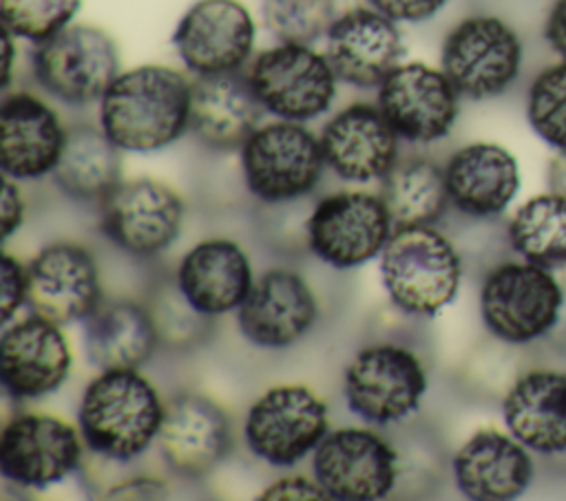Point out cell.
Wrapping results in <instances>:
<instances>
[{
  "mask_svg": "<svg viewBox=\"0 0 566 501\" xmlns=\"http://www.w3.org/2000/svg\"><path fill=\"white\" fill-rule=\"evenodd\" d=\"M192 82L177 68L122 71L99 99V128L122 152H157L190 130Z\"/></svg>",
  "mask_w": 566,
  "mask_h": 501,
  "instance_id": "6da1fadb",
  "label": "cell"
},
{
  "mask_svg": "<svg viewBox=\"0 0 566 501\" xmlns=\"http://www.w3.org/2000/svg\"><path fill=\"white\" fill-rule=\"evenodd\" d=\"M164 413L166 404L139 369H108L84 388L77 428L93 455L128 463L159 437Z\"/></svg>",
  "mask_w": 566,
  "mask_h": 501,
  "instance_id": "7a4b0ae2",
  "label": "cell"
},
{
  "mask_svg": "<svg viewBox=\"0 0 566 501\" xmlns=\"http://www.w3.org/2000/svg\"><path fill=\"white\" fill-rule=\"evenodd\" d=\"M380 278L402 313L433 318L460 291L462 258L433 225L394 227L380 254Z\"/></svg>",
  "mask_w": 566,
  "mask_h": 501,
  "instance_id": "3957f363",
  "label": "cell"
},
{
  "mask_svg": "<svg viewBox=\"0 0 566 501\" xmlns=\"http://www.w3.org/2000/svg\"><path fill=\"white\" fill-rule=\"evenodd\" d=\"M564 289L553 269L528 260L495 265L480 287V316L491 335L528 344L548 335L562 316Z\"/></svg>",
  "mask_w": 566,
  "mask_h": 501,
  "instance_id": "277c9868",
  "label": "cell"
},
{
  "mask_svg": "<svg viewBox=\"0 0 566 501\" xmlns=\"http://www.w3.org/2000/svg\"><path fill=\"white\" fill-rule=\"evenodd\" d=\"M524 42L500 15L473 13L449 29L440 49V68L467 99L504 95L520 77Z\"/></svg>",
  "mask_w": 566,
  "mask_h": 501,
  "instance_id": "5b68a950",
  "label": "cell"
},
{
  "mask_svg": "<svg viewBox=\"0 0 566 501\" xmlns=\"http://www.w3.org/2000/svg\"><path fill=\"white\" fill-rule=\"evenodd\" d=\"M239 152L243 183L263 203H285L310 194L327 168L321 139L301 121L261 124Z\"/></svg>",
  "mask_w": 566,
  "mask_h": 501,
  "instance_id": "8992f818",
  "label": "cell"
},
{
  "mask_svg": "<svg viewBox=\"0 0 566 501\" xmlns=\"http://www.w3.org/2000/svg\"><path fill=\"white\" fill-rule=\"evenodd\" d=\"M38 86L66 106L99 104L119 71L115 40L95 24H69L31 55Z\"/></svg>",
  "mask_w": 566,
  "mask_h": 501,
  "instance_id": "52a82bcc",
  "label": "cell"
},
{
  "mask_svg": "<svg viewBox=\"0 0 566 501\" xmlns=\"http://www.w3.org/2000/svg\"><path fill=\"white\" fill-rule=\"evenodd\" d=\"M420 358L394 342L367 344L347 364L343 393L347 408L367 424L387 426L409 417L427 393Z\"/></svg>",
  "mask_w": 566,
  "mask_h": 501,
  "instance_id": "ba28073f",
  "label": "cell"
},
{
  "mask_svg": "<svg viewBox=\"0 0 566 501\" xmlns=\"http://www.w3.org/2000/svg\"><path fill=\"white\" fill-rule=\"evenodd\" d=\"M248 79L265 113L287 121H312L336 99L338 77L329 60L310 44L279 42L261 51L248 68Z\"/></svg>",
  "mask_w": 566,
  "mask_h": 501,
  "instance_id": "9c48e42d",
  "label": "cell"
},
{
  "mask_svg": "<svg viewBox=\"0 0 566 501\" xmlns=\"http://www.w3.org/2000/svg\"><path fill=\"white\" fill-rule=\"evenodd\" d=\"M327 433V404L303 384L268 388L252 402L243 422L250 452L276 468H290L305 459Z\"/></svg>",
  "mask_w": 566,
  "mask_h": 501,
  "instance_id": "30bf717a",
  "label": "cell"
},
{
  "mask_svg": "<svg viewBox=\"0 0 566 501\" xmlns=\"http://www.w3.org/2000/svg\"><path fill=\"white\" fill-rule=\"evenodd\" d=\"M305 230L307 245L321 263L352 269L382 254L394 221L380 194L345 190L321 199Z\"/></svg>",
  "mask_w": 566,
  "mask_h": 501,
  "instance_id": "8fae6325",
  "label": "cell"
},
{
  "mask_svg": "<svg viewBox=\"0 0 566 501\" xmlns=\"http://www.w3.org/2000/svg\"><path fill=\"white\" fill-rule=\"evenodd\" d=\"M99 207L102 234L137 258L166 252L179 238L186 212L175 188L148 177L122 181Z\"/></svg>",
  "mask_w": 566,
  "mask_h": 501,
  "instance_id": "7c38bea8",
  "label": "cell"
},
{
  "mask_svg": "<svg viewBox=\"0 0 566 501\" xmlns=\"http://www.w3.org/2000/svg\"><path fill=\"white\" fill-rule=\"evenodd\" d=\"M314 479L327 499L378 501L398 479V452L369 428L345 426L329 430L312 452Z\"/></svg>",
  "mask_w": 566,
  "mask_h": 501,
  "instance_id": "4fadbf2b",
  "label": "cell"
},
{
  "mask_svg": "<svg viewBox=\"0 0 566 501\" xmlns=\"http://www.w3.org/2000/svg\"><path fill=\"white\" fill-rule=\"evenodd\" d=\"M460 97L442 68L407 62L398 64L378 86L376 104L398 139L436 143L453 130Z\"/></svg>",
  "mask_w": 566,
  "mask_h": 501,
  "instance_id": "5bb4252c",
  "label": "cell"
},
{
  "mask_svg": "<svg viewBox=\"0 0 566 501\" xmlns=\"http://www.w3.org/2000/svg\"><path fill=\"white\" fill-rule=\"evenodd\" d=\"M80 428L44 413L11 417L0 437V472L7 481L44 490L71 477L82 461Z\"/></svg>",
  "mask_w": 566,
  "mask_h": 501,
  "instance_id": "9a60e30c",
  "label": "cell"
},
{
  "mask_svg": "<svg viewBox=\"0 0 566 501\" xmlns=\"http://www.w3.org/2000/svg\"><path fill=\"white\" fill-rule=\"evenodd\" d=\"M256 26L239 0H197L179 18L172 44L195 75L241 71L254 49Z\"/></svg>",
  "mask_w": 566,
  "mask_h": 501,
  "instance_id": "2e32d148",
  "label": "cell"
},
{
  "mask_svg": "<svg viewBox=\"0 0 566 501\" xmlns=\"http://www.w3.org/2000/svg\"><path fill=\"white\" fill-rule=\"evenodd\" d=\"M27 278L29 309L57 324L88 318L104 300L95 256L75 241L44 245L29 260Z\"/></svg>",
  "mask_w": 566,
  "mask_h": 501,
  "instance_id": "e0dca14e",
  "label": "cell"
},
{
  "mask_svg": "<svg viewBox=\"0 0 566 501\" xmlns=\"http://www.w3.org/2000/svg\"><path fill=\"white\" fill-rule=\"evenodd\" d=\"M62 324L31 313L4 324L0 338V380L15 402H33L55 393L71 375L73 353Z\"/></svg>",
  "mask_w": 566,
  "mask_h": 501,
  "instance_id": "ac0fdd59",
  "label": "cell"
},
{
  "mask_svg": "<svg viewBox=\"0 0 566 501\" xmlns=\"http://www.w3.org/2000/svg\"><path fill=\"white\" fill-rule=\"evenodd\" d=\"M318 320V302L305 278L274 267L254 278L237 309L243 338L268 351H281L303 340Z\"/></svg>",
  "mask_w": 566,
  "mask_h": 501,
  "instance_id": "d6986e66",
  "label": "cell"
},
{
  "mask_svg": "<svg viewBox=\"0 0 566 501\" xmlns=\"http://www.w3.org/2000/svg\"><path fill=\"white\" fill-rule=\"evenodd\" d=\"M157 439L161 457L175 475L203 479L230 455L232 424L214 399L184 391L166 404Z\"/></svg>",
  "mask_w": 566,
  "mask_h": 501,
  "instance_id": "ffe728a7",
  "label": "cell"
},
{
  "mask_svg": "<svg viewBox=\"0 0 566 501\" xmlns=\"http://www.w3.org/2000/svg\"><path fill=\"white\" fill-rule=\"evenodd\" d=\"M325 42V57L338 82L354 88H378L405 53L398 22L374 7H352L338 13Z\"/></svg>",
  "mask_w": 566,
  "mask_h": 501,
  "instance_id": "44dd1931",
  "label": "cell"
},
{
  "mask_svg": "<svg viewBox=\"0 0 566 501\" xmlns=\"http://www.w3.org/2000/svg\"><path fill=\"white\" fill-rule=\"evenodd\" d=\"M318 139L325 166L343 181H382L398 161V135L378 104L356 102L340 108Z\"/></svg>",
  "mask_w": 566,
  "mask_h": 501,
  "instance_id": "7402d4cb",
  "label": "cell"
},
{
  "mask_svg": "<svg viewBox=\"0 0 566 501\" xmlns=\"http://www.w3.org/2000/svg\"><path fill=\"white\" fill-rule=\"evenodd\" d=\"M66 130L53 106L29 90L4 93L0 104V168L7 179L53 174Z\"/></svg>",
  "mask_w": 566,
  "mask_h": 501,
  "instance_id": "603a6c76",
  "label": "cell"
},
{
  "mask_svg": "<svg viewBox=\"0 0 566 501\" xmlns=\"http://www.w3.org/2000/svg\"><path fill=\"white\" fill-rule=\"evenodd\" d=\"M453 481L473 501H511L522 497L535 475L531 450L509 430L482 428L453 455Z\"/></svg>",
  "mask_w": 566,
  "mask_h": 501,
  "instance_id": "cb8c5ba5",
  "label": "cell"
},
{
  "mask_svg": "<svg viewBox=\"0 0 566 501\" xmlns=\"http://www.w3.org/2000/svg\"><path fill=\"white\" fill-rule=\"evenodd\" d=\"M252 283L250 256L230 238L199 241L184 254L175 274L181 296L206 318L239 309Z\"/></svg>",
  "mask_w": 566,
  "mask_h": 501,
  "instance_id": "d4e9b609",
  "label": "cell"
},
{
  "mask_svg": "<svg viewBox=\"0 0 566 501\" xmlns=\"http://www.w3.org/2000/svg\"><path fill=\"white\" fill-rule=\"evenodd\" d=\"M444 179L451 205L473 218L502 214L522 183L515 154L493 141L458 148L444 163Z\"/></svg>",
  "mask_w": 566,
  "mask_h": 501,
  "instance_id": "484cf974",
  "label": "cell"
},
{
  "mask_svg": "<svg viewBox=\"0 0 566 501\" xmlns=\"http://www.w3.org/2000/svg\"><path fill=\"white\" fill-rule=\"evenodd\" d=\"M502 419L528 450L566 452V373L531 369L517 375L502 399Z\"/></svg>",
  "mask_w": 566,
  "mask_h": 501,
  "instance_id": "4316f807",
  "label": "cell"
},
{
  "mask_svg": "<svg viewBox=\"0 0 566 501\" xmlns=\"http://www.w3.org/2000/svg\"><path fill=\"white\" fill-rule=\"evenodd\" d=\"M263 106L241 71L197 75L190 132L210 150H237L261 126Z\"/></svg>",
  "mask_w": 566,
  "mask_h": 501,
  "instance_id": "83f0119b",
  "label": "cell"
},
{
  "mask_svg": "<svg viewBox=\"0 0 566 501\" xmlns=\"http://www.w3.org/2000/svg\"><path fill=\"white\" fill-rule=\"evenodd\" d=\"M84 322L86 360L99 369H139L161 344L150 309L130 298H104Z\"/></svg>",
  "mask_w": 566,
  "mask_h": 501,
  "instance_id": "f1b7e54d",
  "label": "cell"
},
{
  "mask_svg": "<svg viewBox=\"0 0 566 501\" xmlns=\"http://www.w3.org/2000/svg\"><path fill=\"white\" fill-rule=\"evenodd\" d=\"M119 152L99 126L75 124L66 130L53 181L75 201L102 203L122 183Z\"/></svg>",
  "mask_w": 566,
  "mask_h": 501,
  "instance_id": "f546056e",
  "label": "cell"
},
{
  "mask_svg": "<svg viewBox=\"0 0 566 501\" xmlns=\"http://www.w3.org/2000/svg\"><path fill=\"white\" fill-rule=\"evenodd\" d=\"M380 196L394 227L436 225L451 205L444 168L424 157L398 159L382 179Z\"/></svg>",
  "mask_w": 566,
  "mask_h": 501,
  "instance_id": "4dcf8cb0",
  "label": "cell"
},
{
  "mask_svg": "<svg viewBox=\"0 0 566 501\" xmlns=\"http://www.w3.org/2000/svg\"><path fill=\"white\" fill-rule=\"evenodd\" d=\"M506 236L522 260L546 269L566 267V199L557 192L531 196L511 216Z\"/></svg>",
  "mask_w": 566,
  "mask_h": 501,
  "instance_id": "1f68e13d",
  "label": "cell"
},
{
  "mask_svg": "<svg viewBox=\"0 0 566 501\" xmlns=\"http://www.w3.org/2000/svg\"><path fill=\"white\" fill-rule=\"evenodd\" d=\"M526 119L555 150H566V60L544 66L526 90Z\"/></svg>",
  "mask_w": 566,
  "mask_h": 501,
  "instance_id": "d6a6232c",
  "label": "cell"
},
{
  "mask_svg": "<svg viewBox=\"0 0 566 501\" xmlns=\"http://www.w3.org/2000/svg\"><path fill=\"white\" fill-rule=\"evenodd\" d=\"M334 20V0H263V22L279 42L312 44L327 35Z\"/></svg>",
  "mask_w": 566,
  "mask_h": 501,
  "instance_id": "836d02e7",
  "label": "cell"
},
{
  "mask_svg": "<svg viewBox=\"0 0 566 501\" xmlns=\"http://www.w3.org/2000/svg\"><path fill=\"white\" fill-rule=\"evenodd\" d=\"M80 7L82 0H0L2 29L38 44L73 24Z\"/></svg>",
  "mask_w": 566,
  "mask_h": 501,
  "instance_id": "e575fe53",
  "label": "cell"
},
{
  "mask_svg": "<svg viewBox=\"0 0 566 501\" xmlns=\"http://www.w3.org/2000/svg\"><path fill=\"white\" fill-rule=\"evenodd\" d=\"M29 278L27 265L11 254H2V322L9 324L22 305H27Z\"/></svg>",
  "mask_w": 566,
  "mask_h": 501,
  "instance_id": "d590c367",
  "label": "cell"
},
{
  "mask_svg": "<svg viewBox=\"0 0 566 501\" xmlns=\"http://www.w3.org/2000/svg\"><path fill=\"white\" fill-rule=\"evenodd\" d=\"M367 4L394 22H424L431 20L447 0H367Z\"/></svg>",
  "mask_w": 566,
  "mask_h": 501,
  "instance_id": "8d00e7d4",
  "label": "cell"
},
{
  "mask_svg": "<svg viewBox=\"0 0 566 501\" xmlns=\"http://www.w3.org/2000/svg\"><path fill=\"white\" fill-rule=\"evenodd\" d=\"M261 499H270V501L294 499V501H301V499H327V494H325V490L321 488V483L316 479L294 475V477H283V479L274 481L272 486H268L261 492Z\"/></svg>",
  "mask_w": 566,
  "mask_h": 501,
  "instance_id": "74e56055",
  "label": "cell"
},
{
  "mask_svg": "<svg viewBox=\"0 0 566 501\" xmlns=\"http://www.w3.org/2000/svg\"><path fill=\"white\" fill-rule=\"evenodd\" d=\"M22 221H24L22 194H20L18 185L13 183V179L4 177V185H2V238L7 241L11 234H15L20 230Z\"/></svg>",
  "mask_w": 566,
  "mask_h": 501,
  "instance_id": "f35d334b",
  "label": "cell"
},
{
  "mask_svg": "<svg viewBox=\"0 0 566 501\" xmlns=\"http://www.w3.org/2000/svg\"><path fill=\"white\" fill-rule=\"evenodd\" d=\"M544 40L546 44L566 60V0H555L544 20Z\"/></svg>",
  "mask_w": 566,
  "mask_h": 501,
  "instance_id": "ab89813d",
  "label": "cell"
},
{
  "mask_svg": "<svg viewBox=\"0 0 566 501\" xmlns=\"http://www.w3.org/2000/svg\"><path fill=\"white\" fill-rule=\"evenodd\" d=\"M166 490L164 481L153 479V477H137V479H128L115 488H111L106 492L108 499H146V497H161Z\"/></svg>",
  "mask_w": 566,
  "mask_h": 501,
  "instance_id": "60d3db41",
  "label": "cell"
},
{
  "mask_svg": "<svg viewBox=\"0 0 566 501\" xmlns=\"http://www.w3.org/2000/svg\"><path fill=\"white\" fill-rule=\"evenodd\" d=\"M548 188L566 199V150H555L548 161Z\"/></svg>",
  "mask_w": 566,
  "mask_h": 501,
  "instance_id": "b9f144b4",
  "label": "cell"
},
{
  "mask_svg": "<svg viewBox=\"0 0 566 501\" xmlns=\"http://www.w3.org/2000/svg\"><path fill=\"white\" fill-rule=\"evenodd\" d=\"M2 35H4V73H2V90L7 93L9 82H11V71H13V53H15V49H13V40H15V35H13L11 31H7V29H2Z\"/></svg>",
  "mask_w": 566,
  "mask_h": 501,
  "instance_id": "7bdbcfd3",
  "label": "cell"
}]
</instances>
